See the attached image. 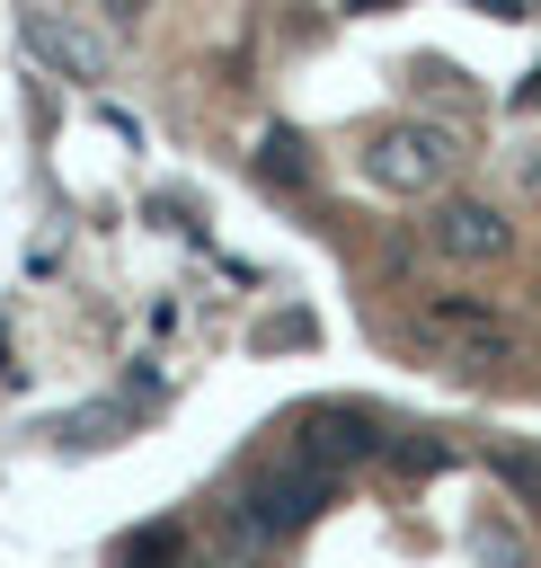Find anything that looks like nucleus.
<instances>
[{
    "label": "nucleus",
    "mask_w": 541,
    "mask_h": 568,
    "mask_svg": "<svg viewBox=\"0 0 541 568\" xmlns=\"http://www.w3.org/2000/svg\"><path fill=\"white\" fill-rule=\"evenodd\" d=\"M452 169H461V133L435 115H390L364 133V178L381 195H435Z\"/></svg>",
    "instance_id": "obj_1"
},
{
    "label": "nucleus",
    "mask_w": 541,
    "mask_h": 568,
    "mask_svg": "<svg viewBox=\"0 0 541 568\" xmlns=\"http://www.w3.org/2000/svg\"><path fill=\"white\" fill-rule=\"evenodd\" d=\"M328 488L337 479H319V470H266V479H248L239 497H231V541L239 550H266V541H284V532H302L319 506H328Z\"/></svg>",
    "instance_id": "obj_2"
},
{
    "label": "nucleus",
    "mask_w": 541,
    "mask_h": 568,
    "mask_svg": "<svg viewBox=\"0 0 541 568\" xmlns=\"http://www.w3.org/2000/svg\"><path fill=\"white\" fill-rule=\"evenodd\" d=\"M417 346H435L452 373H506L514 328H506L488 302H426V311H417Z\"/></svg>",
    "instance_id": "obj_3"
},
{
    "label": "nucleus",
    "mask_w": 541,
    "mask_h": 568,
    "mask_svg": "<svg viewBox=\"0 0 541 568\" xmlns=\"http://www.w3.org/2000/svg\"><path fill=\"white\" fill-rule=\"evenodd\" d=\"M372 453H390V435H381V417H372V408L319 399V408H302V417H293V462H302V470H319V479H337V470H355V462H372Z\"/></svg>",
    "instance_id": "obj_4"
},
{
    "label": "nucleus",
    "mask_w": 541,
    "mask_h": 568,
    "mask_svg": "<svg viewBox=\"0 0 541 568\" xmlns=\"http://www.w3.org/2000/svg\"><path fill=\"white\" fill-rule=\"evenodd\" d=\"M426 248L452 257V266H497V257L514 248V222H506V204H488V195H443L435 222H426Z\"/></svg>",
    "instance_id": "obj_5"
},
{
    "label": "nucleus",
    "mask_w": 541,
    "mask_h": 568,
    "mask_svg": "<svg viewBox=\"0 0 541 568\" xmlns=\"http://www.w3.org/2000/svg\"><path fill=\"white\" fill-rule=\"evenodd\" d=\"M18 36H27L35 62L71 71V80H106V36L80 27V18H62V9H18Z\"/></svg>",
    "instance_id": "obj_6"
},
{
    "label": "nucleus",
    "mask_w": 541,
    "mask_h": 568,
    "mask_svg": "<svg viewBox=\"0 0 541 568\" xmlns=\"http://www.w3.org/2000/svg\"><path fill=\"white\" fill-rule=\"evenodd\" d=\"M257 178H266V186H310V151H302V133H266V142H257Z\"/></svg>",
    "instance_id": "obj_7"
},
{
    "label": "nucleus",
    "mask_w": 541,
    "mask_h": 568,
    "mask_svg": "<svg viewBox=\"0 0 541 568\" xmlns=\"http://www.w3.org/2000/svg\"><path fill=\"white\" fill-rule=\"evenodd\" d=\"M488 470H497V488H506V497H523V506L541 515V453H523V444H497V453H488Z\"/></svg>",
    "instance_id": "obj_8"
},
{
    "label": "nucleus",
    "mask_w": 541,
    "mask_h": 568,
    "mask_svg": "<svg viewBox=\"0 0 541 568\" xmlns=\"http://www.w3.org/2000/svg\"><path fill=\"white\" fill-rule=\"evenodd\" d=\"M124 435V408H80V417H53V444H115Z\"/></svg>",
    "instance_id": "obj_9"
},
{
    "label": "nucleus",
    "mask_w": 541,
    "mask_h": 568,
    "mask_svg": "<svg viewBox=\"0 0 541 568\" xmlns=\"http://www.w3.org/2000/svg\"><path fill=\"white\" fill-rule=\"evenodd\" d=\"M169 550H177V524H151L124 541V568H169Z\"/></svg>",
    "instance_id": "obj_10"
},
{
    "label": "nucleus",
    "mask_w": 541,
    "mask_h": 568,
    "mask_svg": "<svg viewBox=\"0 0 541 568\" xmlns=\"http://www.w3.org/2000/svg\"><path fill=\"white\" fill-rule=\"evenodd\" d=\"M390 462H399V470H443L452 444H443V435H408V444H390Z\"/></svg>",
    "instance_id": "obj_11"
}]
</instances>
